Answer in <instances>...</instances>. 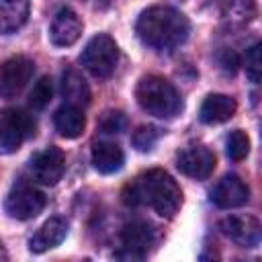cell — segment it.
I'll use <instances>...</instances> for the list:
<instances>
[{"instance_id": "6da1fadb", "label": "cell", "mask_w": 262, "mask_h": 262, "mask_svg": "<svg viewBox=\"0 0 262 262\" xmlns=\"http://www.w3.org/2000/svg\"><path fill=\"white\" fill-rule=\"evenodd\" d=\"M123 203L129 207L147 205L162 217H172L182 205V190L178 182L160 168L147 170L123 188Z\"/></svg>"}, {"instance_id": "7a4b0ae2", "label": "cell", "mask_w": 262, "mask_h": 262, "mask_svg": "<svg viewBox=\"0 0 262 262\" xmlns=\"http://www.w3.org/2000/svg\"><path fill=\"white\" fill-rule=\"evenodd\" d=\"M137 37L156 51H172L182 45L188 37L190 25L182 12L172 6H149L145 8L135 25Z\"/></svg>"}, {"instance_id": "3957f363", "label": "cell", "mask_w": 262, "mask_h": 262, "mask_svg": "<svg viewBox=\"0 0 262 262\" xmlns=\"http://www.w3.org/2000/svg\"><path fill=\"white\" fill-rule=\"evenodd\" d=\"M135 100L137 104L160 119H170L180 113L182 98L172 82H168L162 76H143L135 86Z\"/></svg>"}, {"instance_id": "277c9868", "label": "cell", "mask_w": 262, "mask_h": 262, "mask_svg": "<svg viewBox=\"0 0 262 262\" xmlns=\"http://www.w3.org/2000/svg\"><path fill=\"white\" fill-rule=\"evenodd\" d=\"M35 119L23 108L0 111V154L16 151L25 139L35 135Z\"/></svg>"}, {"instance_id": "5b68a950", "label": "cell", "mask_w": 262, "mask_h": 262, "mask_svg": "<svg viewBox=\"0 0 262 262\" xmlns=\"http://www.w3.org/2000/svg\"><path fill=\"white\" fill-rule=\"evenodd\" d=\"M80 61L94 78H108L119 63V47L108 35H96L86 43Z\"/></svg>"}, {"instance_id": "8992f818", "label": "cell", "mask_w": 262, "mask_h": 262, "mask_svg": "<svg viewBox=\"0 0 262 262\" xmlns=\"http://www.w3.org/2000/svg\"><path fill=\"white\" fill-rule=\"evenodd\" d=\"M156 246V231L147 221H129L121 229V250L115 252V258L123 260H143L147 252Z\"/></svg>"}, {"instance_id": "52a82bcc", "label": "cell", "mask_w": 262, "mask_h": 262, "mask_svg": "<svg viewBox=\"0 0 262 262\" xmlns=\"http://www.w3.org/2000/svg\"><path fill=\"white\" fill-rule=\"evenodd\" d=\"M45 201L47 199L39 188H35L33 184H27V182H18L8 192L4 209L12 219L27 221V219L37 217L43 211Z\"/></svg>"}, {"instance_id": "ba28073f", "label": "cell", "mask_w": 262, "mask_h": 262, "mask_svg": "<svg viewBox=\"0 0 262 262\" xmlns=\"http://www.w3.org/2000/svg\"><path fill=\"white\" fill-rule=\"evenodd\" d=\"M35 63L25 55L8 57L0 63V98L16 96L33 78Z\"/></svg>"}, {"instance_id": "9c48e42d", "label": "cell", "mask_w": 262, "mask_h": 262, "mask_svg": "<svg viewBox=\"0 0 262 262\" xmlns=\"http://www.w3.org/2000/svg\"><path fill=\"white\" fill-rule=\"evenodd\" d=\"M29 168H31V174L35 180H39L41 184L53 186L61 180V176L66 172V154L59 147L49 145L31 158Z\"/></svg>"}, {"instance_id": "30bf717a", "label": "cell", "mask_w": 262, "mask_h": 262, "mask_svg": "<svg viewBox=\"0 0 262 262\" xmlns=\"http://www.w3.org/2000/svg\"><path fill=\"white\" fill-rule=\"evenodd\" d=\"M219 229L225 237L242 248L258 246L262 235V225L254 215H229L219 221Z\"/></svg>"}, {"instance_id": "8fae6325", "label": "cell", "mask_w": 262, "mask_h": 262, "mask_svg": "<svg viewBox=\"0 0 262 262\" xmlns=\"http://www.w3.org/2000/svg\"><path fill=\"white\" fill-rule=\"evenodd\" d=\"M215 154L205 147V145H190L184 147L178 156H176V168L188 176V178H196V180H205L213 174L215 170Z\"/></svg>"}, {"instance_id": "7c38bea8", "label": "cell", "mask_w": 262, "mask_h": 262, "mask_svg": "<svg viewBox=\"0 0 262 262\" xmlns=\"http://www.w3.org/2000/svg\"><path fill=\"white\" fill-rule=\"evenodd\" d=\"M211 201L219 209H235L250 201V188L237 174H225L211 190Z\"/></svg>"}, {"instance_id": "4fadbf2b", "label": "cell", "mask_w": 262, "mask_h": 262, "mask_svg": "<svg viewBox=\"0 0 262 262\" xmlns=\"http://www.w3.org/2000/svg\"><path fill=\"white\" fill-rule=\"evenodd\" d=\"M82 35V20L72 8H61L49 25V41L55 47H70Z\"/></svg>"}, {"instance_id": "5bb4252c", "label": "cell", "mask_w": 262, "mask_h": 262, "mask_svg": "<svg viewBox=\"0 0 262 262\" xmlns=\"http://www.w3.org/2000/svg\"><path fill=\"white\" fill-rule=\"evenodd\" d=\"M66 235H68V221L63 217H51L29 239V250L33 254H43V252L59 246L66 239Z\"/></svg>"}, {"instance_id": "9a60e30c", "label": "cell", "mask_w": 262, "mask_h": 262, "mask_svg": "<svg viewBox=\"0 0 262 262\" xmlns=\"http://www.w3.org/2000/svg\"><path fill=\"white\" fill-rule=\"evenodd\" d=\"M235 100L227 94H209L199 111V119L207 125H217V123H225L235 115Z\"/></svg>"}, {"instance_id": "2e32d148", "label": "cell", "mask_w": 262, "mask_h": 262, "mask_svg": "<svg viewBox=\"0 0 262 262\" xmlns=\"http://www.w3.org/2000/svg\"><path fill=\"white\" fill-rule=\"evenodd\" d=\"M53 123H55V129L59 131L61 137H66V139H76V137H80V135L84 133L86 117H84L82 106L72 104V102H66V104H61V106L55 111Z\"/></svg>"}, {"instance_id": "e0dca14e", "label": "cell", "mask_w": 262, "mask_h": 262, "mask_svg": "<svg viewBox=\"0 0 262 262\" xmlns=\"http://www.w3.org/2000/svg\"><path fill=\"white\" fill-rule=\"evenodd\" d=\"M125 154L115 141H96L92 145V166L100 174H115L123 168Z\"/></svg>"}, {"instance_id": "ac0fdd59", "label": "cell", "mask_w": 262, "mask_h": 262, "mask_svg": "<svg viewBox=\"0 0 262 262\" xmlns=\"http://www.w3.org/2000/svg\"><path fill=\"white\" fill-rule=\"evenodd\" d=\"M29 18V0H0V33L8 35L20 29Z\"/></svg>"}, {"instance_id": "d6986e66", "label": "cell", "mask_w": 262, "mask_h": 262, "mask_svg": "<svg viewBox=\"0 0 262 262\" xmlns=\"http://www.w3.org/2000/svg\"><path fill=\"white\" fill-rule=\"evenodd\" d=\"M61 94L68 102L86 106L90 104V88L78 70H66L61 76Z\"/></svg>"}, {"instance_id": "ffe728a7", "label": "cell", "mask_w": 262, "mask_h": 262, "mask_svg": "<svg viewBox=\"0 0 262 262\" xmlns=\"http://www.w3.org/2000/svg\"><path fill=\"white\" fill-rule=\"evenodd\" d=\"M53 98V80L49 76H43L35 82V86L29 92V106L33 111L45 108Z\"/></svg>"}, {"instance_id": "44dd1931", "label": "cell", "mask_w": 262, "mask_h": 262, "mask_svg": "<svg viewBox=\"0 0 262 262\" xmlns=\"http://www.w3.org/2000/svg\"><path fill=\"white\" fill-rule=\"evenodd\" d=\"M225 151L227 156L233 160V162H239L244 160L248 154H250V137L242 131V129H235L227 135V141H225Z\"/></svg>"}, {"instance_id": "7402d4cb", "label": "cell", "mask_w": 262, "mask_h": 262, "mask_svg": "<svg viewBox=\"0 0 262 262\" xmlns=\"http://www.w3.org/2000/svg\"><path fill=\"white\" fill-rule=\"evenodd\" d=\"M158 137H160V131H158L154 125H139V127L133 131L131 141H133L135 149H139V151H149V149L156 145Z\"/></svg>"}, {"instance_id": "603a6c76", "label": "cell", "mask_w": 262, "mask_h": 262, "mask_svg": "<svg viewBox=\"0 0 262 262\" xmlns=\"http://www.w3.org/2000/svg\"><path fill=\"white\" fill-rule=\"evenodd\" d=\"M125 127H127V117L121 111H106L98 121V129L108 135L121 133V131H125Z\"/></svg>"}, {"instance_id": "cb8c5ba5", "label": "cell", "mask_w": 262, "mask_h": 262, "mask_svg": "<svg viewBox=\"0 0 262 262\" xmlns=\"http://www.w3.org/2000/svg\"><path fill=\"white\" fill-rule=\"evenodd\" d=\"M260 43H254L248 53H246V76L250 78V82L258 84L260 82V74H262V61H260Z\"/></svg>"}]
</instances>
